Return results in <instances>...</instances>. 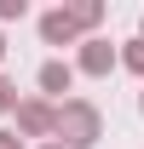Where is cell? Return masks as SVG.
<instances>
[{"label": "cell", "instance_id": "1", "mask_svg": "<svg viewBox=\"0 0 144 149\" xmlns=\"http://www.w3.org/2000/svg\"><path fill=\"white\" fill-rule=\"evenodd\" d=\"M98 138H104V115H98L92 97H64V103H52V143L92 149Z\"/></svg>", "mask_w": 144, "mask_h": 149}, {"label": "cell", "instance_id": "2", "mask_svg": "<svg viewBox=\"0 0 144 149\" xmlns=\"http://www.w3.org/2000/svg\"><path fill=\"white\" fill-rule=\"evenodd\" d=\"M69 69H75V74H92V80H104V74L115 69V40H104V35H87Z\"/></svg>", "mask_w": 144, "mask_h": 149}, {"label": "cell", "instance_id": "3", "mask_svg": "<svg viewBox=\"0 0 144 149\" xmlns=\"http://www.w3.org/2000/svg\"><path fill=\"white\" fill-rule=\"evenodd\" d=\"M12 115H18V138H46L52 143V103L46 97H18Z\"/></svg>", "mask_w": 144, "mask_h": 149}, {"label": "cell", "instance_id": "4", "mask_svg": "<svg viewBox=\"0 0 144 149\" xmlns=\"http://www.w3.org/2000/svg\"><path fill=\"white\" fill-rule=\"evenodd\" d=\"M40 40L46 46H81V23H75V12L69 6H52V12H40Z\"/></svg>", "mask_w": 144, "mask_h": 149}, {"label": "cell", "instance_id": "5", "mask_svg": "<svg viewBox=\"0 0 144 149\" xmlns=\"http://www.w3.org/2000/svg\"><path fill=\"white\" fill-rule=\"evenodd\" d=\"M35 80H40V92H46V103H52V97H58V103H64V92H69V86H75V69H69V63H64V57H46Z\"/></svg>", "mask_w": 144, "mask_h": 149}, {"label": "cell", "instance_id": "6", "mask_svg": "<svg viewBox=\"0 0 144 149\" xmlns=\"http://www.w3.org/2000/svg\"><path fill=\"white\" fill-rule=\"evenodd\" d=\"M115 63H121V69H133V74L144 80V40H138V35L121 40V46H115Z\"/></svg>", "mask_w": 144, "mask_h": 149}, {"label": "cell", "instance_id": "7", "mask_svg": "<svg viewBox=\"0 0 144 149\" xmlns=\"http://www.w3.org/2000/svg\"><path fill=\"white\" fill-rule=\"evenodd\" d=\"M69 12H75V23H81V35H92V29L104 23V6H98V0H75Z\"/></svg>", "mask_w": 144, "mask_h": 149}, {"label": "cell", "instance_id": "8", "mask_svg": "<svg viewBox=\"0 0 144 149\" xmlns=\"http://www.w3.org/2000/svg\"><path fill=\"white\" fill-rule=\"evenodd\" d=\"M29 17V0H0V23H23Z\"/></svg>", "mask_w": 144, "mask_h": 149}, {"label": "cell", "instance_id": "9", "mask_svg": "<svg viewBox=\"0 0 144 149\" xmlns=\"http://www.w3.org/2000/svg\"><path fill=\"white\" fill-rule=\"evenodd\" d=\"M12 103H18V86H12V80L0 74V115H12Z\"/></svg>", "mask_w": 144, "mask_h": 149}, {"label": "cell", "instance_id": "10", "mask_svg": "<svg viewBox=\"0 0 144 149\" xmlns=\"http://www.w3.org/2000/svg\"><path fill=\"white\" fill-rule=\"evenodd\" d=\"M0 149H29V143H23L18 132H6V126H0Z\"/></svg>", "mask_w": 144, "mask_h": 149}, {"label": "cell", "instance_id": "11", "mask_svg": "<svg viewBox=\"0 0 144 149\" xmlns=\"http://www.w3.org/2000/svg\"><path fill=\"white\" fill-rule=\"evenodd\" d=\"M0 57H6V35H0Z\"/></svg>", "mask_w": 144, "mask_h": 149}, {"label": "cell", "instance_id": "12", "mask_svg": "<svg viewBox=\"0 0 144 149\" xmlns=\"http://www.w3.org/2000/svg\"><path fill=\"white\" fill-rule=\"evenodd\" d=\"M40 149H64V143H40Z\"/></svg>", "mask_w": 144, "mask_h": 149}, {"label": "cell", "instance_id": "13", "mask_svg": "<svg viewBox=\"0 0 144 149\" xmlns=\"http://www.w3.org/2000/svg\"><path fill=\"white\" fill-rule=\"evenodd\" d=\"M138 40H144V17H138Z\"/></svg>", "mask_w": 144, "mask_h": 149}, {"label": "cell", "instance_id": "14", "mask_svg": "<svg viewBox=\"0 0 144 149\" xmlns=\"http://www.w3.org/2000/svg\"><path fill=\"white\" fill-rule=\"evenodd\" d=\"M138 109H144V92H138Z\"/></svg>", "mask_w": 144, "mask_h": 149}]
</instances>
